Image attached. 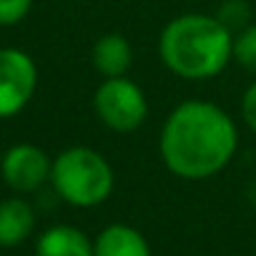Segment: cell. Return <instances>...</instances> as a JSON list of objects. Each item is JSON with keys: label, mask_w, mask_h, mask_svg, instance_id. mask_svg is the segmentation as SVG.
I'll list each match as a JSON object with an SVG mask.
<instances>
[{"label": "cell", "mask_w": 256, "mask_h": 256, "mask_svg": "<svg viewBox=\"0 0 256 256\" xmlns=\"http://www.w3.org/2000/svg\"><path fill=\"white\" fill-rule=\"evenodd\" d=\"M164 66L184 80H208L234 60V33L216 16L184 13L166 23L158 38Z\"/></svg>", "instance_id": "obj_2"}, {"label": "cell", "mask_w": 256, "mask_h": 256, "mask_svg": "<svg viewBox=\"0 0 256 256\" xmlns=\"http://www.w3.org/2000/svg\"><path fill=\"white\" fill-rule=\"evenodd\" d=\"M53 158L33 144H16L0 161V176L16 194H33L50 181Z\"/></svg>", "instance_id": "obj_6"}, {"label": "cell", "mask_w": 256, "mask_h": 256, "mask_svg": "<svg viewBox=\"0 0 256 256\" xmlns=\"http://www.w3.org/2000/svg\"><path fill=\"white\" fill-rule=\"evenodd\" d=\"M50 186L66 204L76 208H93L113 194L116 174L103 154L88 146H73L53 158Z\"/></svg>", "instance_id": "obj_3"}, {"label": "cell", "mask_w": 256, "mask_h": 256, "mask_svg": "<svg viewBox=\"0 0 256 256\" xmlns=\"http://www.w3.org/2000/svg\"><path fill=\"white\" fill-rule=\"evenodd\" d=\"M38 88L36 60L18 48H0V118L20 113Z\"/></svg>", "instance_id": "obj_5"}, {"label": "cell", "mask_w": 256, "mask_h": 256, "mask_svg": "<svg viewBox=\"0 0 256 256\" xmlns=\"http://www.w3.org/2000/svg\"><path fill=\"white\" fill-rule=\"evenodd\" d=\"M33 8V0H0V26H18Z\"/></svg>", "instance_id": "obj_13"}, {"label": "cell", "mask_w": 256, "mask_h": 256, "mask_svg": "<svg viewBox=\"0 0 256 256\" xmlns=\"http://www.w3.org/2000/svg\"><path fill=\"white\" fill-rule=\"evenodd\" d=\"M218 18V23L231 30L234 36L241 33L244 28L251 26V6H248V0H224V3L218 6V10L214 13Z\"/></svg>", "instance_id": "obj_11"}, {"label": "cell", "mask_w": 256, "mask_h": 256, "mask_svg": "<svg viewBox=\"0 0 256 256\" xmlns=\"http://www.w3.org/2000/svg\"><path fill=\"white\" fill-rule=\"evenodd\" d=\"M234 60L241 68L256 73V23L234 36Z\"/></svg>", "instance_id": "obj_12"}, {"label": "cell", "mask_w": 256, "mask_h": 256, "mask_svg": "<svg viewBox=\"0 0 256 256\" xmlns=\"http://www.w3.org/2000/svg\"><path fill=\"white\" fill-rule=\"evenodd\" d=\"M158 151L164 166L184 181H204L224 171L238 151L236 120L216 103L188 98L164 120Z\"/></svg>", "instance_id": "obj_1"}, {"label": "cell", "mask_w": 256, "mask_h": 256, "mask_svg": "<svg viewBox=\"0 0 256 256\" xmlns=\"http://www.w3.org/2000/svg\"><path fill=\"white\" fill-rule=\"evenodd\" d=\"M36 228V211L33 206L20 198L10 196L0 201V248H13L28 241Z\"/></svg>", "instance_id": "obj_10"}, {"label": "cell", "mask_w": 256, "mask_h": 256, "mask_svg": "<svg viewBox=\"0 0 256 256\" xmlns=\"http://www.w3.org/2000/svg\"><path fill=\"white\" fill-rule=\"evenodd\" d=\"M90 63L103 78H120L134 63V48L126 36L106 33L90 48Z\"/></svg>", "instance_id": "obj_9"}, {"label": "cell", "mask_w": 256, "mask_h": 256, "mask_svg": "<svg viewBox=\"0 0 256 256\" xmlns=\"http://www.w3.org/2000/svg\"><path fill=\"white\" fill-rule=\"evenodd\" d=\"M36 256H93V238L78 226L56 224L38 236Z\"/></svg>", "instance_id": "obj_7"}, {"label": "cell", "mask_w": 256, "mask_h": 256, "mask_svg": "<svg viewBox=\"0 0 256 256\" xmlns=\"http://www.w3.org/2000/svg\"><path fill=\"white\" fill-rule=\"evenodd\" d=\"M93 110L106 128L116 134H131L146 123L148 100L144 88L131 78H103L93 93Z\"/></svg>", "instance_id": "obj_4"}, {"label": "cell", "mask_w": 256, "mask_h": 256, "mask_svg": "<svg viewBox=\"0 0 256 256\" xmlns=\"http://www.w3.org/2000/svg\"><path fill=\"white\" fill-rule=\"evenodd\" d=\"M241 118L244 123L256 134V80L244 90V98H241Z\"/></svg>", "instance_id": "obj_14"}, {"label": "cell", "mask_w": 256, "mask_h": 256, "mask_svg": "<svg viewBox=\"0 0 256 256\" xmlns=\"http://www.w3.org/2000/svg\"><path fill=\"white\" fill-rule=\"evenodd\" d=\"M93 256H151V246L136 226L110 224L93 238Z\"/></svg>", "instance_id": "obj_8"}]
</instances>
